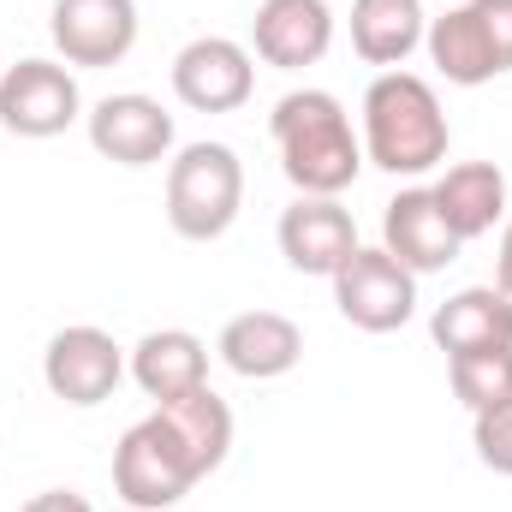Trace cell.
I'll return each instance as SVG.
<instances>
[{
	"mask_svg": "<svg viewBox=\"0 0 512 512\" xmlns=\"http://www.w3.org/2000/svg\"><path fill=\"white\" fill-rule=\"evenodd\" d=\"M423 0H352V48L370 66H405L423 48Z\"/></svg>",
	"mask_w": 512,
	"mask_h": 512,
	"instance_id": "cell-19",
	"label": "cell"
},
{
	"mask_svg": "<svg viewBox=\"0 0 512 512\" xmlns=\"http://www.w3.org/2000/svg\"><path fill=\"white\" fill-rule=\"evenodd\" d=\"M447 382L453 399L477 417L489 405H507L512 399V346H489V352H459L447 358Z\"/></svg>",
	"mask_w": 512,
	"mask_h": 512,
	"instance_id": "cell-20",
	"label": "cell"
},
{
	"mask_svg": "<svg viewBox=\"0 0 512 512\" xmlns=\"http://www.w3.org/2000/svg\"><path fill=\"white\" fill-rule=\"evenodd\" d=\"M256 60L274 72H304L328 54L334 42V12L328 0H262L251 18Z\"/></svg>",
	"mask_w": 512,
	"mask_h": 512,
	"instance_id": "cell-13",
	"label": "cell"
},
{
	"mask_svg": "<svg viewBox=\"0 0 512 512\" xmlns=\"http://www.w3.org/2000/svg\"><path fill=\"white\" fill-rule=\"evenodd\" d=\"M126 376V352L114 346V334H102V328H90V322H78V328H60L54 340H48V352H42V382L54 399H66V405H102V399H114V387Z\"/></svg>",
	"mask_w": 512,
	"mask_h": 512,
	"instance_id": "cell-9",
	"label": "cell"
},
{
	"mask_svg": "<svg viewBox=\"0 0 512 512\" xmlns=\"http://www.w3.org/2000/svg\"><path fill=\"white\" fill-rule=\"evenodd\" d=\"M280 173L298 185V197H340L364 173V137L334 90H292L268 114Z\"/></svg>",
	"mask_w": 512,
	"mask_h": 512,
	"instance_id": "cell-2",
	"label": "cell"
},
{
	"mask_svg": "<svg viewBox=\"0 0 512 512\" xmlns=\"http://www.w3.org/2000/svg\"><path fill=\"white\" fill-rule=\"evenodd\" d=\"M495 286L512 298V203H507V221H501V251H495Z\"/></svg>",
	"mask_w": 512,
	"mask_h": 512,
	"instance_id": "cell-23",
	"label": "cell"
},
{
	"mask_svg": "<svg viewBox=\"0 0 512 512\" xmlns=\"http://www.w3.org/2000/svg\"><path fill=\"white\" fill-rule=\"evenodd\" d=\"M245 203V167L227 143H185L167 161V227L191 245L221 239L239 221Z\"/></svg>",
	"mask_w": 512,
	"mask_h": 512,
	"instance_id": "cell-4",
	"label": "cell"
},
{
	"mask_svg": "<svg viewBox=\"0 0 512 512\" xmlns=\"http://www.w3.org/2000/svg\"><path fill=\"white\" fill-rule=\"evenodd\" d=\"M382 251L399 256L411 274H441L447 262H459L465 239L447 227V215H441L435 191H429V185H411V191H399V197L387 203V215H382Z\"/></svg>",
	"mask_w": 512,
	"mask_h": 512,
	"instance_id": "cell-14",
	"label": "cell"
},
{
	"mask_svg": "<svg viewBox=\"0 0 512 512\" xmlns=\"http://www.w3.org/2000/svg\"><path fill=\"white\" fill-rule=\"evenodd\" d=\"M131 382L155 405H173V399L209 387V346L191 328H155L131 346Z\"/></svg>",
	"mask_w": 512,
	"mask_h": 512,
	"instance_id": "cell-16",
	"label": "cell"
},
{
	"mask_svg": "<svg viewBox=\"0 0 512 512\" xmlns=\"http://www.w3.org/2000/svg\"><path fill=\"white\" fill-rule=\"evenodd\" d=\"M435 203H441V215H447V227L471 245V239H483V233H495L501 221H507V173L495 167V161H459V167H447L435 185Z\"/></svg>",
	"mask_w": 512,
	"mask_h": 512,
	"instance_id": "cell-17",
	"label": "cell"
},
{
	"mask_svg": "<svg viewBox=\"0 0 512 512\" xmlns=\"http://www.w3.org/2000/svg\"><path fill=\"white\" fill-rule=\"evenodd\" d=\"M48 36L66 66H120L137 48V0H54Z\"/></svg>",
	"mask_w": 512,
	"mask_h": 512,
	"instance_id": "cell-10",
	"label": "cell"
},
{
	"mask_svg": "<svg viewBox=\"0 0 512 512\" xmlns=\"http://www.w3.org/2000/svg\"><path fill=\"white\" fill-rule=\"evenodd\" d=\"M429 334L447 358L459 352H489V346H512V298L501 286H465L453 292L435 316H429Z\"/></svg>",
	"mask_w": 512,
	"mask_h": 512,
	"instance_id": "cell-18",
	"label": "cell"
},
{
	"mask_svg": "<svg viewBox=\"0 0 512 512\" xmlns=\"http://www.w3.org/2000/svg\"><path fill=\"white\" fill-rule=\"evenodd\" d=\"M233 447V411L215 387H197L173 405H155L143 423H131L114 447V489L137 512H161L185 501L209 471L227 465Z\"/></svg>",
	"mask_w": 512,
	"mask_h": 512,
	"instance_id": "cell-1",
	"label": "cell"
},
{
	"mask_svg": "<svg viewBox=\"0 0 512 512\" xmlns=\"http://www.w3.org/2000/svg\"><path fill=\"white\" fill-rule=\"evenodd\" d=\"M471 441H477V459H483L495 477H512V399H507V405H489V411H477V429H471Z\"/></svg>",
	"mask_w": 512,
	"mask_h": 512,
	"instance_id": "cell-21",
	"label": "cell"
},
{
	"mask_svg": "<svg viewBox=\"0 0 512 512\" xmlns=\"http://www.w3.org/2000/svg\"><path fill=\"white\" fill-rule=\"evenodd\" d=\"M334 304H340V316H346L352 328H364V334H393V328H405L411 310H417V274H411L399 256H387L382 245H376V251L358 245V251L334 268Z\"/></svg>",
	"mask_w": 512,
	"mask_h": 512,
	"instance_id": "cell-6",
	"label": "cell"
},
{
	"mask_svg": "<svg viewBox=\"0 0 512 512\" xmlns=\"http://www.w3.org/2000/svg\"><path fill=\"white\" fill-rule=\"evenodd\" d=\"M447 114L441 96L417 78V72H382L364 90V161H376L393 179H417L429 167L447 161Z\"/></svg>",
	"mask_w": 512,
	"mask_h": 512,
	"instance_id": "cell-3",
	"label": "cell"
},
{
	"mask_svg": "<svg viewBox=\"0 0 512 512\" xmlns=\"http://www.w3.org/2000/svg\"><path fill=\"white\" fill-rule=\"evenodd\" d=\"M215 352H221V364H227L233 376H245V382H274V376H286V370L304 358V334H298V322L280 316V310H245V316H233V322L221 328Z\"/></svg>",
	"mask_w": 512,
	"mask_h": 512,
	"instance_id": "cell-15",
	"label": "cell"
},
{
	"mask_svg": "<svg viewBox=\"0 0 512 512\" xmlns=\"http://www.w3.org/2000/svg\"><path fill=\"white\" fill-rule=\"evenodd\" d=\"M84 114L78 78L60 60H18L0 72V126L12 137H60Z\"/></svg>",
	"mask_w": 512,
	"mask_h": 512,
	"instance_id": "cell-7",
	"label": "cell"
},
{
	"mask_svg": "<svg viewBox=\"0 0 512 512\" xmlns=\"http://www.w3.org/2000/svg\"><path fill=\"white\" fill-rule=\"evenodd\" d=\"M256 90L251 48L233 36H197L173 54V96L191 114H233Z\"/></svg>",
	"mask_w": 512,
	"mask_h": 512,
	"instance_id": "cell-8",
	"label": "cell"
},
{
	"mask_svg": "<svg viewBox=\"0 0 512 512\" xmlns=\"http://www.w3.org/2000/svg\"><path fill=\"white\" fill-rule=\"evenodd\" d=\"M0 72H6V66H0Z\"/></svg>",
	"mask_w": 512,
	"mask_h": 512,
	"instance_id": "cell-24",
	"label": "cell"
},
{
	"mask_svg": "<svg viewBox=\"0 0 512 512\" xmlns=\"http://www.w3.org/2000/svg\"><path fill=\"white\" fill-rule=\"evenodd\" d=\"M18 512H96V507H90L78 489H42V495H30Z\"/></svg>",
	"mask_w": 512,
	"mask_h": 512,
	"instance_id": "cell-22",
	"label": "cell"
},
{
	"mask_svg": "<svg viewBox=\"0 0 512 512\" xmlns=\"http://www.w3.org/2000/svg\"><path fill=\"white\" fill-rule=\"evenodd\" d=\"M423 48L447 84H489L512 72V0H465L441 18H429Z\"/></svg>",
	"mask_w": 512,
	"mask_h": 512,
	"instance_id": "cell-5",
	"label": "cell"
},
{
	"mask_svg": "<svg viewBox=\"0 0 512 512\" xmlns=\"http://www.w3.org/2000/svg\"><path fill=\"white\" fill-rule=\"evenodd\" d=\"M90 143L102 161H120V167H155L167 161L173 149V114L155 102V96H102L90 108Z\"/></svg>",
	"mask_w": 512,
	"mask_h": 512,
	"instance_id": "cell-11",
	"label": "cell"
},
{
	"mask_svg": "<svg viewBox=\"0 0 512 512\" xmlns=\"http://www.w3.org/2000/svg\"><path fill=\"white\" fill-rule=\"evenodd\" d=\"M274 239H280V256L298 274H328L334 280V268L358 251V221H352V209L340 197H298L280 215Z\"/></svg>",
	"mask_w": 512,
	"mask_h": 512,
	"instance_id": "cell-12",
	"label": "cell"
}]
</instances>
